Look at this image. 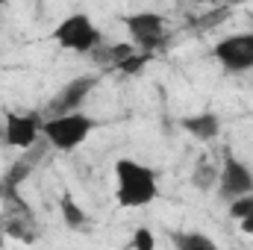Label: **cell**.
Listing matches in <instances>:
<instances>
[{"instance_id":"2e32d148","label":"cell","mask_w":253,"mask_h":250,"mask_svg":"<svg viewBox=\"0 0 253 250\" xmlns=\"http://www.w3.org/2000/svg\"><path fill=\"white\" fill-rule=\"evenodd\" d=\"M147 59H150V53H141V50H138V53H135V56H129V59H126L118 71H124V74H138V71L144 68V62H147Z\"/></svg>"},{"instance_id":"e0dca14e","label":"cell","mask_w":253,"mask_h":250,"mask_svg":"<svg viewBox=\"0 0 253 250\" xmlns=\"http://www.w3.org/2000/svg\"><path fill=\"white\" fill-rule=\"evenodd\" d=\"M3 242H6V236H3V230H0V250H3Z\"/></svg>"},{"instance_id":"52a82bcc","label":"cell","mask_w":253,"mask_h":250,"mask_svg":"<svg viewBox=\"0 0 253 250\" xmlns=\"http://www.w3.org/2000/svg\"><path fill=\"white\" fill-rule=\"evenodd\" d=\"M42 126H44V115L42 112H12L6 115L3 129H0V141L6 147H18L21 153L30 150L36 141H42Z\"/></svg>"},{"instance_id":"ba28073f","label":"cell","mask_w":253,"mask_h":250,"mask_svg":"<svg viewBox=\"0 0 253 250\" xmlns=\"http://www.w3.org/2000/svg\"><path fill=\"white\" fill-rule=\"evenodd\" d=\"M212 53L221 62V68L230 74L253 71V33H233V36L221 39Z\"/></svg>"},{"instance_id":"8992f818","label":"cell","mask_w":253,"mask_h":250,"mask_svg":"<svg viewBox=\"0 0 253 250\" xmlns=\"http://www.w3.org/2000/svg\"><path fill=\"white\" fill-rule=\"evenodd\" d=\"M97 85V77L91 74H83V77H74L71 83H65L62 88L50 97V103L44 106V118H62V115H74V112H83V103L88 100V94L94 91Z\"/></svg>"},{"instance_id":"9c48e42d","label":"cell","mask_w":253,"mask_h":250,"mask_svg":"<svg viewBox=\"0 0 253 250\" xmlns=\"http://www.w3.org/2000/svg\"><path fill=\"white\" fill-rule=\"evenodd\" d=\"M47 150H50V144L42 138V141H36L30 150H24L12 165H9V171H6V177H3V188L6 191H18V188L27 183V177L39 168V162L47 156Z\"/></svg>"},{"instance_id":"8fae6325","label":"cell","mask_w":253,"mask_h":250,"mask_svg":"<svg viewBox=\"0 0 253 250\" xmlns=\"http://www.w3.org/2000/svg\"><path fill=\"white\" fill-rule=\"evenodd\" d=\"M59 212H62V221H65V227L68 230H85L88 227V215H85V209L65 191L62 197H59Z\"/></svg>"},{"instance_id":"30bf717a","label":"cell","mask_w":253,"mask_h":250,"mask_svg":"<svg viewBox=\"0 0 253 250\" xmlns=\"http://www.w3.org/2000/svg\"><path fill=\"white\" fill-rule=\"evenodd\" d=\"M180 126L197 141H215L221 135V118L215 112H197V115H186Z\"/></svg>"},{"instance_id":"4fadbf2b","label":"cell","mask_w":253,"mask_h":250,"mask_svg":"<svg viewBox=\"0 0 253 250\" xmlns=\"http://www.w3.org/2000/svg\"><path fill=\"white\" fill-rule=\"evenodd\" d=\"M191 183L200 188V191H209V188L218 186V165H212V162H200V165H194V174H191Z\"/></svg>"},{"instance_id":"9a60e30c","label":"cell","mask_w":253,"mask_h":250,"mask_svg":"<svg viewBox=\"0 0 253 250\" xmlns=\"http://www.w3.org/2000/svg\"><path fill=\"white\" fill-rule=\"evenodd\" d=\"M132 250H156V236L147 227H138L132 233Z\"/></svg>"},{"instance_id":"5bb4252c","label":"cell","mask_w":253,"mask_h":250,"mask_svg":"<svg viewBox=\"0 0 253 250\" xmlns=\"http://www.w3.org/2000/svg\"><path fill=\"white\" fill-rule=\"evenodd\" d=\"M230 218H236L245 233H253V194L230 203Z\"/></svg>"},{"instance_id":"5b68a950","label":"cell","mask_w":253,"mask_h":250,"mask_svg":"<svg viewBox=\"0 0 253 250\" xmlns=\"http://www.w3.org/2000/svg\"><path fill=\"white\" fill-rule=\"evenodd\" d=\"M126 33H129V44L141 53H150L156 47L165 44L168 36V24L159 12H132L124 18Z\"/></svg>"},{"instance_id":"ac0fdd59","label":"cell","mask_w":253,"mask_h":250,"mask_svg":"<svg viewBox=\"0 0 253 250\" xmlns=\"http://www.w3.org/2000/svg\"><path fill=\"white\" fill-rule=\"evenodd\" d=\"M3 194H6V188H3V180H0V200H3Z\"/></svg>"},{"instance_id":"3957f363","label":"cell","mask_w":253,"mask_h":250,"mask_svg":"<svg viewBox=\"0 0 253 250\" xmlns=\"http://www.w3.org/2000/svg\"><path fill=\"white\" fill-rule=\"evenodd\" d=\"M53 42L68 53H94L100 47L103 36H100V30L94 27V21L85 12H74V15H68L56 24Z\"/></svg>"},{"instance_id":"6da1fadb","label":"cell","mask_w":253,"mask_h":250,"mask_svg":"<svg viewBox=\"0 0 253 250\" xmlns=\"http://www.w3.org/2000/svg\"><path fill=\"white\" fill-rule=\"evenodd\" d=\"M159 197V180L150 165L135 159L115 162V200L121 209H144Z\"/></svg>"},{"instance_id":"277c9868","label":"cell","mask_w":253,"mask_h":250,"mask_svg":"<svg viewBox=\"0 0 253 250\" xmlns=\"http://www.w3.org/2000/svg\"><path fill=\"white\" fill-rule=\"evenodd\" d=\"M218 197L230 206V203H236V200H242V197H248L253 194V171L251 165L245 162V159H239L236 153H224V159H221V165H218Z\"/></svg>"},{"instance_id":"7a4b0ae2","label":"cell","mask_w":253,"mask_h":250,"mask_svg":"<svg viewBox=\"0 0 253 250\" xmlns=\"http://www.w3.org/2000/svg\"><path fill=\"white\" fill-rule=\"evenodd\" d=\"M94 129H97L94 118H88L85 112H74V115H62V118H44L42 138L50 144V150L74 153L88 141V135Z\"/></svg>"},{"instance_id":"7c38bea8","label":"cell","mask_w":253,"mask_h":250,"mask_svg":"<svg viewBox=\"0 0 253 250\" xmlns=\"http://www.w3.org/2000/svg\"><path fill=\"white\" fill-rule=\"evenodd\" d=\"M171 242H174V248L177 250H218V245H215L206 233H200V230H183V233H174Z\"/></svg>"}]
</instances>
